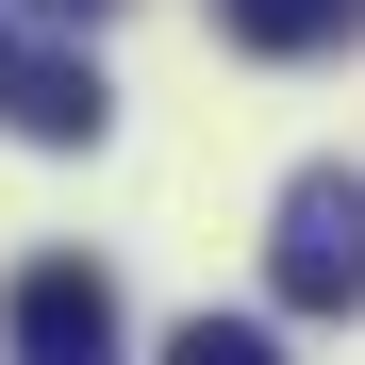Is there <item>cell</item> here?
Returning <instances> with one entry per match:
<instances>
[{
	"label": "cell",
	"mask_w": 365,
	"mask_h": 365,
	"mask_svg": "<svg viewBox=\"0 0 365 365\" xmlns=\"http://www.w3.org/2000/svg\"><path fill=\"white\" fill-rule=\"evenodd\" d=\"M266 282H282V316H365V182H349V166H299V182H282Z\"/></svg>",
	"instance_id": "1"
},
{
	"label": "cell",
	"mask_w": 365,
	"mask_h": 365,
	"mask_svg": "<svg viewBox=\"0 0 365 365\" xmlns=\"http://www.w3.org/2000/svg\"><path fill=\"white\" fill-rule=\"evenodd\" d=\"M0 316H17V365H116V282L83 250H34Z\"/></svg>",
	"instance_id": "2"
},
{
	"label": "cell",
	"mask_w": 365,
	"mask_h": 365,
	"mask_svg": "<svg viewBox=\"0 0 365 365\" xmlns=\"http://www.w3.org/2000/svg\"><path fill=\"white\" fill-rule=\"evenodd\" d=\"M0 116H17L34 150H83L116 100H100V67H83V50H0Z\"/></svg>",
	"instance_id": "3"
},
{
	"label": "cell",
	"mask_w": 365,
	"mask_h": 365,
	"mask_svg": "<svg viewBox=\"0 0 365 365\" xmlns=\"http://www.w3.org/2000/svg\"><path fill=\"white\" fill-rule=\"evenodd\" d=\"M216 17H232V50H282L299 67V50H349L365 34V0H216Z\"/></svg>",
	"instance_id": "4"
},
{
	"label": "cell",
	"mask_w": 365,
	"mask_h": 365,
	"mask_svg": "<svg viewBox=\"0 0 365 365\" xmlns=\"http://www.w3.org/2000/svg\"><path fill=\"white\" fill-rule=\"evenodd\" d=\"M166 365H282V332H266V316H182Z\"/></svg>",
	"instance_id": "5"
},
{
	"label": "cell",
	"mask_w": 365,
	"mask_h": 365,
	"mask_svg": "<svg viewBox=\"0 0 365 365\" xmlns=\"http://www.w3.org/2000/svg\"><path fill=\"white\" fill-rule=\"evenodd\" d=\"M34 17H67V34H83V17H116V0H34Z\"/></svg>",
	"instance_id": "6"
}]
</instances>
